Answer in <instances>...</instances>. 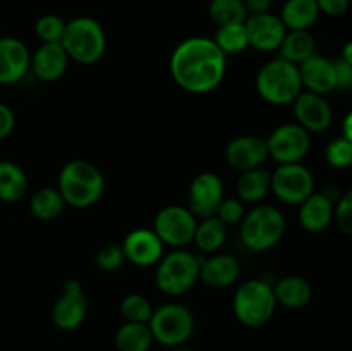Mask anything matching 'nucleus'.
I'll use <instances>...</instances> for the list:
<instances>
[{
    "label": "nucleus",
    "mask_w": 352,
    "mask_h": 351,
    "mask_svg": "<svg viewBox=\"0 0 352 351\" xmlns=\"http://www.w3.org/2000/svg\"><path fill=\"white\" fill-rule=\"evenodd\" d=\"M170 76L175 85L189 93H210L219 88L227 72V55L213 38L191 36L174 48L170 55Z\"/></svg>",
    "instance_id": "obj_1"
},
{
    "label": "nucleus",
    "mask_w": 352,
    "mask_h": 351,
    "mask_svg": "<svg viewBox=\"0 0 352 351\" xmlns=\"http://www.w3.org/2000/svg\"><path fill=\"white\" fill-rule=\"evenodd\" d=\"M57 189L65 205L72 209H89L103 196L105 178L91 162L71 160L60 169Z\"/></svg>",
    "instance_id": "obj_2"
},
{
    "label": "nucleus",
    "mask_w": 352,
    "mask_h": 351,
    "mask_svg": "<svg viewBox=\"0 0 352 351\" xmlns=\"http://www.w3.org/2000/svg\"><path fill=\"white\" fill-rule=\"evenodd\" d=\"M60 45L71 61L91 65L105 55L107 36L98 21L88 16H79L65 23Z\"/></svg>",
    "instance_id": "obj_3"
},
{
    "label": "nucleus",
    "mask_w": 352,
    "mask_h": 351,
    "mask_svg": "<svg viewBox=\"0 0 352 351\" xmlns=\"http://www.w3.org/2000/svg\"><path fill=\"white\" fill-rule=\"evenodd\" d=\"M256 89L272 105H289L302 93L299 67L282 57L267 62L256 74Z\"/></svg>",
    "instance_id": "obj_4"
},
{
    "label": "nucleus",
    "mask_w": 352,
    "mask_h": 351,
    "mask_svg": "<svg viewBox=\"0 0 352 351\" xmlns=\"http://www.w3.org/2000/svg\"><path fill=\"white\" fill-rule=\"evenodd\" d=\"M234 315L250 329H258L270 322L277 308L274 286L263 279H250L234 292Z\"/></svg>",
    "instance_id": "obj_5"
},
{
    "label": "nucleus",
    "mask_w": 352,
    "mask_h": 351,
    "mask_svg": "<svg viewBox=\"0 0 352 351\" xmlns=\"http://www.w3.org/2000/svg\"><path fill=\"white\" fill-rule=\"evenodd\" d=\"M155 282L167 296H181L199 281L201 258L186 248H174L158 262Z\"/></svg>",
    "instance_id": "obj_6"
},
{
    "label": "nucleus",
    "mask_w": 352,
    "mask_h": 351,
    "mask_svg": "<svg viewBox=\"0 0 352 351\" xmlns=\"http://www.w3.org/2000/svg\"><path fill=\"white\" fill-rule=\"evenodd\" d=\"M285 227V217L277 206L258 205L246 212L239 233L244 246L253 251H267L280 243Z\"/></svg>",
    "instance_id": "obj_7"
},
{
    "label": "nucleus",
    "mask_w": 352,
    "mask_h": 351,
    "mask_svg": "<svg viewBox=\"0 0 352 351\" xmlns=\"http://www.w3.org/2000/svg\"><path fill=\"white\" fill-rule=\"evenodd\" d=\"M148 326L157 343L167 348H175L182 346L192 336L195 317L191 310L181 303H165L153 310Z\"/></svg>",
    "instance_id": "obj_8"
},
{
    "label": "nucleus",
    "mask_w": 352,
    "mask_h": 351,
    "mask_svg": "<svg viewBox=\"0 0 352 351\" xmlns=\"http://www.w3.org/2000/svg\"><path fill=\"white\" fill-rule=\"evenodd\" d=\"M198 217L182 205H167L155 215L153 231L165 246L186 248L195 237Z\"/></svg>",
    "instance_id": "obj_9"
},
{
    "label": "nucleus",
    "mask_w": 352,
    "mask_h": 351,
    "mask_svg": "<svg viewBox=\"0 0 352 351\" xmlns=\"http://www.w3.org/2000/svg\"><path fill=\"white\" fill-rule=\"evenodd\" d=\"M270 189L280 202L287 205H301L311 193H315V179L301 162L280 164L272 172Z\"/></svg>",
    "instance_id": "obj_10"
},
{
    "label": "nucleus",
    "mask_w": 352,
    "mask_h": 351,
    "mask_svg": "<svg viewBox=\"0 0 352 351\" xmlns=\"http://www.w3.org/2000/svg\"><path fill=\"white\" fill-rule=\"evenodd\" d=\"M265 141H267L268 157L274 158L278 165L301 162L311 147V136L298 123L275 127Z\"/></svg>",
    "instance_id": "obj_11"
},
{
    "label": "nucleus",
    "mask_w": 352,
    "mask_h": 351,
    "mask_svg": "<svg viewBox=\"0 0 352 351\" xmlns=\"http://www.w3.org/2000/svg\"><path fill=\"white\" fill-rule=\"evenodd\" d=\"M88 313V298L79 281H67L64 291L52 308V320L60 330H76L82 326Z\"/></svg>",
    "instance_id": "obj_12"
},
{
    "label": "nucleus",
    "mask_w": 352,
    "mask_h": 351,
    "mask_svg": "<svg viewBox=\"0 0 352 351\" xmlns=\"http://www.w3.org/2000/svg\"><path fill=\"white\" fill-rule=\"evenodd\" d=\"M223 198V181L220 176L208 171L199 172L189 184L188 209L198 219H205L215 215Z\"/></svg>",
    "instance_id": "obj_13"
},
{
    "label": "nucleus",
    "mask_w": 352,
    "mask_h": 351,
    "mask_svg": "<svg viewBox=\"0 0 352 351\" xmlns=\"http://www.w3.org/2000/svg\"><path fill=\"white\" fill-rule=\"evenodd\" d=\"M244 26H246L250 47L260 52L278 50L287 33V28L284 26L280 17L272 12L248 16Z\"/></svg>",
    "instance_id": "obj_14"
},
{
    "label": "nucleus",
    "mask_w": 352,
    "mask_h": 351,
    "mask_svg": "<svg viewBox=\"0 0 352 351\" xmlns=\"http://www.w3.org/2000/svg\"><path fill=\"white\" fill-rule=\"evenodd\" d=\"M296 123L305 127L308 133H323L330 127L333 119L332 107L323 95L302 92L292 102Z\"/></svg>",
    "instance_id": "obj_15"
},
{
    "label": "nucleus",
    "mask_w": 352,
    "mask_h": 351,
    "mask_svg": "<svg viewBox=\"0 0 352 351\" xmlns=\"http://www.w3.org/2000/svg\"><path fill=\"white\" fill-rule=\"evenodd\" d=\"M124 251L126 262L138 265V267H151L160 262L164 257V246L160 237L153 229L140 227L133 229L120 244Z\"/></svg>",
    "instance_id": "obj_16"
},
{
    "label": "nucleus",
    "mask_w": 352,
    "mask_h": 351,
    "mask_svg": "<svg viewBox=\"0 0 352 351\" xmlns=\"http://www.w3.org/2000/svg\"><path fill=\"white\" fill-rule=\"evenodd\" d=\"M268 158L267 141L251 134L234 138L226 148L227 164L239 172L263 167Z\"/></svg>",
    "instance_id": "obj_17"
},
{
    "label": "nucleus",
    "mask_w": 352,
    "mask_h": 351,
    "mask_svg": "<svg viewBox=\"0 0 352 351\" xmlns=\"http://www.w3.org/2000/svg\"><path fill=\"white\" fill-rule=\"evenodd\" d=\"M31 65V54L24 41L14 36L0 38V85L21 81Z\"/></svg>",
    "instance_id": "obj_18"
},
{
    "label": "nucleus",
    "mask_w": 352,
    "mask_h": 351,
    "mask_svg": "<svg viewBox=\"0 0 352 351\" xmlns=\"http://www.w3.org/2000/svg\"><path fill=\"white\" fill-rule=\"evenodd\" d=\"M241 265L236 257L227 253H213L203 260L199 267V281L212 289H226L239 279Z\"/></svg>",
    "instance_id": "obj_19"
},
{
    "label": "nucleus",
    "mask_w": 352,
    "mask_h": 351,
    "mask_svg": "<svg viewBox=\"0 0 352 351\" xmlns=\"http://www.w3.org/2000/svg\"><path fill=\"white\" fill-rule=\"evenodd\" d=\"M69 55L60 43H41V47L31 55V65L38 79L54 83L65 74L69 67Z\"/></svg>",
    "instance_id": "obj_20"
},
{
    "label": "nucleus",
    "mask_w": 352,
    "mask_h": 351,
    "mask_svg": "<svg viewBox=\"0 0 352 351\" xmlns=\"http://www.w3.org/2000/svg\"><path fill=\"white\" fill-rule=\"evenodd\" d=\"M298 67L302 81V88H306L308 92L325 96L327 93L337 89L333 61L320 57V55H313L311 58L305 61Z\"/></svg>",
    "instance_id": "obj_21"
},
{
    "label": "nucleus",
    "mask_w": 352,
    "mask_h": 351,
    "mask_svg": "<svg viewBox=\"0 0 352 351\" xmlns=\"http://www.w3.org/2000/svg\"><path fill=\"white\" fill-rule=\"evenodd\" d=\"M332 196L327 193H311L305 202L299 205V224L306 233H322L333 220Z\"/></svg>",
    "instance_id": "obj_22"
},
{
    "label": "nucleus",
    "mask_w": 352,
    "mask_h": 351,
    "mask_svg": "<svg viewBox=\"0 0 352 351\" xmlns=\"http://www.w3.org/2000/svg\"><path fill=\"white\" fill-rule=\"evenodd\" d=\"M274 295L277 305L291 310H299L308 305L313 298L311 284L299 275H287L277 281L274 286Z\"/></svg>",
    "instance_id": "obj_23"
},
{
    "label": "nucleus",
    "mask_w": 352,
    "mask_h": 351,
    "mask_svg": "<svg viewBox=\"0 0 352 351\" xmlns=\"http://www.w3.org/2000/svg\"><path fill=\"white\" fill-rule=\"evenodd\" d=\"M278 17L287 31H309L318 21L320 9L316 0H285Z\"/></svg>",
    "instance_id": "obj_24"
},
{
    "label": "nucleus",
    "mask_w": 352,
    "mask_h": 351,
    "mask_svg": "<svg viewBox=\"0 0 352 351\" xmlns=\"http://www.w3.org/2000/svg\"><path fill=\"white\" fill-rule=\"evenodd\" d=\"M272 184V172L267 167H256L241 172L237 179V198L244 203H258L268 195Z\"/></svg>",
    "instance_id": "obj_25"
},
{
    "label": "nucleus",
    "mask_w": 352,
    "mask_h": 351,
    "mask_svg": "<svg viewBox=\"0 0 352 351\" xmlns=\"http://www.w3.org/2000/svg\"><path fill=\"white\" fill-rule=\"evenodd\" d=\"M227 237V226L217 215L205 217L196 224L192 243L203 253L213 255L223 246Z\"/></svg>",
    "instance_id": "obj_26"
},
{
    "label": "nucleus",
    "mask_w": 352,
    "mask_h": 351,
    "mask_svg": "<svg viewBox=\"0 0 352 351\" xmlns=\"http://www.w3.org/2000/svg\"><path fill=\"white\" fill-rule=\"evenodd\" d=\"M278 52L287 62L301 65L302 62L316 55V41L309 31H287Z\"/></svg>",
    "instance_id": "obj_27"
},
{
    "label": "nucleus",
    "mask_w": 352,
    "mask_h": 351,
    "mask_svg": "<svg viewBox=\"0 0 352 351\" xmlns=\"http://www.w3.org/2000/svg\"><path fill=\"white\" fill-rule=\"evenodd\" d=\"M153 343V334L148 323L124 322L113 337L117 351H150Z\"/></svg>",
    "instance_id": "obj_28"
},
{
    "label": "nucleus",
    "mask_w": 352,
    "mask_h": 351,
    "mask_svg": "<svg viewBox=\"0 0 352 351\" xmlns=\"http://www.w3.org/2000/svg\"><path fill=\"white\" fill-rule=\"evenodd\" d=\"M28 189L26 172L10 160H0V200L19 202Z\"/></svg>",
    "instance_id": "obj_29"
},
{
    "label": "nucleus",
    "mask_w": 352,
    "mask_h": 351,
    "mask_svg": "<svg viewBox=\"0 0 352 351\" xmlns=\"http://www.w3.org/2000/svg\"><path fill=\"white\" fill-rule=\"evenodd\" d=\"M65 202L62 198L60 191L57 188H41L31 196L30 210L33 213L34 219L43 220V222H50L60 217L64 212Z\"/></svg>",
    "instance_id": "obj_30"
},
{
    "label": "nucleus",
    "mask_w": 352,
    "mask_h": 351,
    "mask_svg": "<svg viewBox=\"0 0 352 351\" xmlns=\"http://www.w3.org/2000/svg\"><path fill=\"white\" fill-rule=\"evenodd\" d=\"M213 41H215L217 47H219L227 57H229V55H239L250 48V41H248V33L244 23L217 26L215 34H213Z\"/></svg>",
    "instance_id": "obj_31"
},
{
    "label": "nucleus",
    "mask_w": 352,
    "mask_h": 351,
    "mask_svg": "<svg viewBox=\"0 0 352 351\" xmlns=\"http://www.w3.org/2000/svg\"><path fill=\"white\" fill-rule=\"evenodd\" d=\"M210 19L217 24H236L248 19V10L243 0H210Z\"/></svg>",
    "instance_id": "obj_32"
},
{
    "label": "nucleus",
    "mask_w": 352,
    "mask_h": 351,
    "mask_svg": "<svg viewBox=\"0 0 352 351\" xmlns=\"http://www.w3.org/2000/svg\"><path fill=\"white\" fill-rule=\"evenodd\" d=\"M120 315L124 322L148 323L153 315V306L148 301L146 296L140 292H131L120 301Z\"/></svg>",
    "instance_id": "obj_33"
},
{
    "label": "nucleus",
    "mask_w": 352,
    "mask_h": 351,
    "mask_svg": "<svg viewBox=\"0 0 352 351\" xmlns=\"http://www.w3.org/2000/svg\"><path fill=\"white\" fill-rule=\"evenodd\" d=\"M65 31V21L55 14H45L34 24V33L41 43H60Z\"/></svg>",
    "instance_id": "obj_34"
},
{
    "label": "nucleus",
    "mask_w": 352,
    "mask_h": 351,
    "mask_svg": "<svg viewBox=\"0 0 352 351\" xmlns=\"http://www.w3.org/2000/svg\"><path fill=\"white\" fill-rule=\"evenodd\" d=\"M325 158L332 167L347 169L352 165V143L346 138H336L327 145Z\"/></svg>",
    "instance_id": "obj_35"
},
{
    "label": "nucleus",
    "mask_w": 352,
    "mask_h": 351,
    "mask_svg": "<svg viewBox=\"0 0 352 351\" xmlns=\"http://www.w3.org/2000/svg\"><path fill=\"white\" fill-rule=\"evenodd\" d=\"M124 264H126V257H124L122 246L119 244H105L96 253V265L103 272H116Z\"/></svg>",
    "instance_id": "obj_36"
},
{
    "label": "nucleus",
    "mask_w": 352,
    "mask_h": 351,
    "mask_svg": "<svg viewBox=\"0 0 352 351\" xmlns=\"http://www.w3.org/2000/svg\"><path fill=\"white\" fill-rule=\"evenodd\" d=\"M215 215L219 217L226 226H236V224H241L243 222L244 215H246L244 202H241L239 198H223Z\"/></svg>",
    "instance_id": "obj_37"
},
{
    "label": "nucleus",
    "mask_w": 352,
    "mask_h": 351,
    "mask_svg": "<svg viewBox=\"0 0 352 351\" xmlns=\"http://www.w3.org/2000/svg\"><path fill=\"white\" fill-rule=\"evenodd\" d=\"M333 220L344 234L352 236V188L337 202L336 210H333Z\"/></svg>",
    "instance_id": "obj_38"
},
{
    "label": "nucleus",
    "mask_w": 352,
    "mask_h": 351,
    "mask_svg": "<svg viewBox=\"0 0 352 351\" xmlns=\"http://www.w3.org/2000/svg\"><path fill=\"white\" fill-rule=\"evenodd\" d=\"M351 0H316L320 14L330 17H340L349 10Z\"/></svg>",
    "instance_id": "obj_39"
},
{
    "label": "nucleus",
    "mask_w": 352,
    "mask_h": 351,
    "mask_svg": "<svg viewBox=\"0 0 352 351\" xmlns=\"http://www.w3.org/2000/svg\"><path fill=\"white\" fill-rule=\"evenodd\" d=\"M336 65V79H337V89H347L352 86V65L344 62L342 58L333 61Z\"/></svg>",
    "instance_id": "obj_40"
},
{
    "label": "nucleus",
    "mask_w": 352,
    "mask_h": 351,
    "mask_svg": "<svg viewBox=\"0 0 352 351\" xmlns=\"http://www.w3.org/2000/svg\"><path fill=\"white\" fill-rule=\"evenodd\" d=\"M14 126H16L14 112L10 110V107H7L6 103L0 102V140L9 136L14 131Z\"/></svg>",
    "instance_id": "obj_41"
},
{
    "label": "nucleus",
    "mask_w": 352,
    "mask_h": 351,
    "mask_svg": "<svg viewBox=\"0 0 352 351\" xmlns=\"http://www.w3.org/2000/svg\"><path fill=\"white\" fill-rule=\"evenodd\" d=\"M243 2H244V7H246V10H248V16L270 12L272 0H243Z\"/></svg>",
    "instance_id": "obj_42"
},
{
    "label": "nucleus",
    "mask_w": 352,
    "mask_h": 351,
    "mask_svg": "<svg viewBox=\"0 0 352 351\" xmlns=\"http://www.w3.org/2000/svg\"><path fill=\"white\" fill-rule=\"evenodd\" d=\"M342 133H344V138H346V140H349L352 143V110L349 114H347L346 119H344Z\"/></svg>",
    "instance_id": "obj_43"
},
{
    "label": "nucleus",
    "mask_w": 352,
    "mask_h": 351,
    "mask_svg": "<svg viewBox=\"0 0 352 351\" xmlns=\"http://www.w3.org/2000/svg\"><path fill=\"white\" fill-rule=\"evenodd\" d=\"M342 58L344 62H347V64L352 65V41H347L346 45H344L342 48Z\"/></svg>",
    "instance_id": "obj_44"
},
{
    "label": "nucleus",
    "mask_w": 352,
    "mask_h": 351,
    "mask_svg": "<svg viewBox=\"0 0 352 351\" xmlns=\"http://www.w3.org/2000/svg\"><path fill=\"white\" fill-rule=\"evenodd\" d=\"M170 351H192V350H189V348H184V344H182V346L170 348Z\"/></svg>",
    "instance_id": "obj_45"
}]
</instances>
